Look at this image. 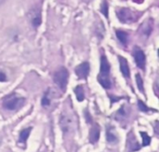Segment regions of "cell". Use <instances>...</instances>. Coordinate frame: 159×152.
I'll use <instances>...</instances> for the list:
<instances>
[{"label": "cell", "instance_id": "cell-1", "mask_svg": "<svg viewBox=\"0 0 159 152\" xmlns=\"http://www.w3.org/2000/svg\"><path fill=\"white\" fill-rule=\"evenodd\" d=\"M98 80L104 89H110L112 86L110 78V64L104 55H102L101 58V71L98 77Z\"/></svg>", "mask_w": 159, "mask_h": 152}, {"label": "cell", "instance_id": "cell-2", "mask_svg": "<svg viewBox=\"0 0 159 152\" xmlns=\"http://www.w3.org/2000/svg\"><path fill=\"white\" fill-rule=\"evenodd\" d=\"M24 104H25V98L18 94H11L4 99L3 107L8 111H16L21 108Z\"/></svg>", "mask_w": 159, "mask_h": 152}, {"label": "cell", "instance_id": "cell-3", "mask_svg": "<svg viewBox=\"0 0 159 152\" xmlns=\"http://www.w3.org/2000/svg\"><path fill=\"white\" fill-rule=\"evenodd\" d=\"M76 124V120L73 112L69 111H63L61 116L60 120V125L61 129L64 134L72 132Z\"/></svg>", "mask_w": 159, "mask_h": 152}, {"label": "cell", "instance_id": "cell-4", "mask_svg": "<svg viewBox=\"0 0 159 152\" xmlns=\"http://www.w3.org/2000/svg\"><path fill=\"white\" fill-rule=\"evenodd\" d=\"M68 78H69V74L68 71L65 67H60L56 72L54 73L53 79L55 83L60 87L61 90L65 91L67 83H68Z\"/></svg>", "mask_w": 159, "mask_h": 152}, {"label": "cell", "instance_id": "cell-5", "mask_svg": "<svg viewBox=\"0 0 159 152\" xmlns=\"http://www.w3.org/2000/svg\"><path fill=\"white\" fill-rule=\"evenodd\" d=\"M118 19L124 23H133L137 19V13L128 7H120L116 10Z\"/></svg>", "mask_w": 159, "mask_h": 152}, {"label": "cell", "instance_id": "cell-6", "mask_svg": "<svg viewBox=\"0 0 159 152\" xmlns=\"http://www.w3.org/2000/svg\"><path fill=\"white\" fill-rule=\"evenodd\" d=\"M28 20H29V21L33 27L37 28L41 24V21H42L40 9L37 7L32 8L28 13Z\"/></svg>", "mask_w": 159, "mask_h": 152}, {"label": "cell", "instance_id": "cell-7", "mask_svg": "<svg viewBox=\"0 0 159 152\" xmlns=\"http://www.w3.org/2000/svg\"><path fill=\"white\" fill-rule=\"evenodd\" d=\"M133 56L136 64L139 68L144 70L145 68V54L140 48H135L133 51Z\"/></svg>", "mask_w": 159, "mask_h": 152}, {"label": "cell", "instance_id": "cell-8", "mask_svg": "<svg viewBox=\"0 0 159 152\" xmlns=\"http://www.w3.org/2000/svg\"><path fill=\"white\" fill-rule=\"evenodd\" d=\"M89 73V64L82 63L75 68V74L79 78H87Z\"/></svg>", "mask_w": 159, "mask_h": 152}, {"label": "cell", "instance_id": "cell-9", "mask_svg": "<svg viewBox=\"0 0 159 152\" xmlns=\"http://www.w3.org/2000/svg\"><path fill=\"white\" fill-rule=\"evenodd\" d=\"M118 59H119V64H120V70L123 76L125 78H129L130 76V70H129V65L128 61L122 56H118Z\"/></svg>", "mask_w": 159, "mask_h": 152}, {"label": "cell", "instance_id": "cell-10", "mask_svg": "<svg viewBox=\"0 0 159 152\" xmlns=\"http://www.w3.org/2000/svg\"><path fill=\"white\" fill-rule=\"evenodd\" d=\"M100 138V127L95 124L91 129H90V133H89V141L91 144H95L98 142Z\"/></svg>", "mask_w": 159, "mask_h": 152}, {"label": "cell", "instance_id": "cell-11", "mask_svg": "<svg viewBox=\"0 0 159 152\" xmlns=\"http://www.w3.org/2000/svg\"><path fill=\"white\" fill-rule=\"evenodd\" d=\"M128 147L129 151H135L139 150V144L132 133H130L128 136Z\"/></svg>", "mask_w": 159, "mask_h": 152}, {"label": "cell", "instance_id": "cell-12", "mask_svg": "<svg viewBox=\"0 0 159 152\" xmlns=\"http://www.w3.org/2000/svg\"><path fill=\"white\" fill-rule=\"evenodd\" d=\"M116 37L118 38V40L123 44V45H127L129 42V34L123 30H116Z\"/></svg>", "mask_w": 159, "mask_h": 152}, {"label": "cell", "instance_id": "cell-13", "mask_svg": "<svg viewBox=\"0 0 159 152\" xmlns=\"http://www.w3.org/2000/svg\"><path fill=\"white\" fill-rule=\"evenodd\" d=\"M106 137H107V141L109 143H116L117 142V135L116 134V131L110 127L108 130H107V133H106Z\"/></svg>", "mask_w": 159, "mask_h": 152}, {"label": "cell", "instance_id": "cell-14", "mask_svg": "<svg viewBox=\"0 0 159 152\" xmlns=\"http://www.w3.org/2000/svg\"><path fill=\"white\" fill-rule=\"evenodd\" d=\"M31 131H32V128H31V127H30V128H26V129L22 130V131L20 132V138H19L20 142H21V143H25V142H26V140L28 139L29 135H30Z\"/></svg>", "mask_w": 159, "mask_h": 152}, {"label": "cell", "instance_id": "cell-15", "mask_svg": "<svg viewBox=\"0 0 159 152\" xmlns=\"http://www.w3.org/2000/svg\"><path fill=\"white\" fill-rule=\"evenodd\" d=\"M75 94H76V98H77V100L78 101H83L84 100V98H85V92H84V90H83V87L81 86V85H79V86H77V87H75Z\"/></svg>", "mask_w": 159, "mask_h": 152}, {"label": "cell", "instance_id": "cell-16", "mask_svg": "<svg viewBox=\"0 0 159 152\" xmlns=\"http://www.w3.org/2000/svg\"><path fill=\"white\" fill-rule=\"evenodd\" d=\"M50 102H51V91H48L43 97L42 99V106L47 107L50 105Z\"/></svg>", "mask_w": 159, "mask_h": 152}, {"label": "cell", "instance_id": "cell-17", "mask_svg": "<svg viewBox=\"0 0 159 152\" xmlns=\"http://www.w3.org/2000/svg\"><path fill=\"white\" fill-rule=\"evenodd\" d=\"M141 135H142V137H143V145L144 147L149 146L150 143H151V137H150L146 133H143V132H141Z\"/></svg>", "mask_w": 159, "mask_h": 152}, {"label": "cell", "instance_id": "cell-18", "mask_svg": "<svg viewBox=\"0 0 159 152\" xmlns=\"http://www.w3.org/2000/svg\"><path fill=\"white\" fill-rule=\"evenodd\" d=\"M136 80H137V85H138V87H139L140 91H141L142 93H143V78H142V77H141L139 74H137V75H136Z\"/></svg>", "mask_w": 159, "mask_h": 152}, {"label": "cell", "instance_id": "cell-19", "mask_svg": "<svg viewBox=\"0 0 159 152\" xmlns=\"http://www.w3.org/2000/svg\"><path fill=\"white\" fill-rule=\"evenodd\" d=\"M8 78H7V74L6 73V71L2 68H0V82H6L7 81Z\"/></svg>", "mask_w": 159, "mask_h": 152}, {"label": "cell", "instance_id": "cell-20", "mask_svg": "<svg viewBox=\"0 0 159 152\" xmlns=\"http://www.w3.org/2000/svg\"><path fill=\"white\" fill-rule=\"evenodd\" d=\"M139 107H140V109H141L142 111H147V110H148V107H147L142 101L139 102Z\"/></svg>", "mask_w": 159, "mask_h": 152}, {"label": "cell", "instance_id": "cell-21", "mask_svg": "<svg viewBox=\"0 0 159 152\" xmlns=\"http://www.w3.org/2000/svg\"><path fill=\"white\" fill-rule=\"evenodd\" d=\"M102 7H104L105 9H108V8H107V4H106L105 2H103V4H102ZM103 13H104V15L107 17V13H108V12H106V11H103Z\"/></svg>", "mask_w": 159, "mask_h": 152}, {"label": "cell", "instance_id": "cell-22", "mask_svg": "<svg viewBox=\"0 0 159 152\" xmlns=\"http://www.w3.org/2000/svg\"><path fill=\"white\" fill-rule=\"evenodd\" d=\"M4 1H5V0H0V5H1V4H2V3L4 2Z\"/></svg>", "mask_w": 159, "mask_h": 152}]
</instances>
